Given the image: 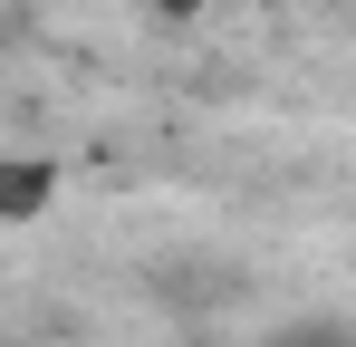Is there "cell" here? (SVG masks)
I'll use <instances>...</instances> for the list:
<instances>
[{
    "mask_svg": "<svg viewBox=\"0 0 356 347\" xmlns=\"http://www.w3.org/2000/svg\"><path fill=\"white\" fill-rule=\"evenodd\" d=\"M289 347H347V328H308V338H289Z\"/></svg>",
    "mask_w": 356,
    "mask_h": 347,
    "instance_id": "3",
    "label": "cell"
},
{
    "mask_svg": "<svg viewBox=\"0 0 356 347\" xmlns=\"http://www.w3.org/2000/svg\"><path fill=\"white\" fill-rule=\"evenodd\" d=\"M49 203H58L49 155H0V222H39Z\"/></svg>",
    "mask_w": 356,
    "mask_h": 347,
    "instance_id": "1",
    "label": "cell"
},
{
    "mask_svg": "<svg viewBox=\"0 0 356 347\" xmlns=\"http://www.w3.org/2000/svg\"><path fill=\"white\" fill-rule=\"evenodd\" d=\"M202 10H270V0H164V20H202Z\"/></svg>",
    "mask_w": 356,
    "mask_h": 347,
    "instance_id": "2",
    "label": "cell"
}]
</instances>
